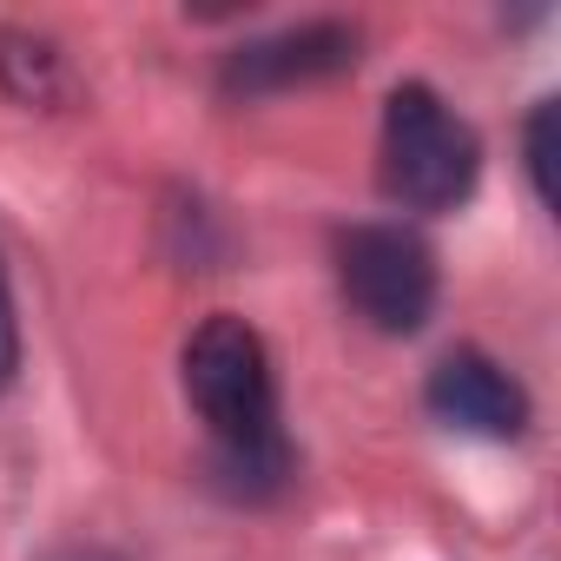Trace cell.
<instances>
[{"label":"cell","instance_id":"6da1fadb","mask_svg":"<svg viewBox=\"0 0 561 561\" xmlns=\"http://www.w3.org/2000/svg\"><path fill=\"white\" fill-rule=\"evenodd\" d=\"M185 397L205 416L225 476H238L244 489L285 482L291 449H285V430H277V383H271V357L244 318H205L192 331Z\"/></svg>","mask_w":561,"mask_h":561},{"label":"cell","instance_id":"7a4b0ae2","mask_svg":"<svg viewBox=\"0 0 561 561\" xmlns=\"http://www.w3.org/2000/svg\"><path fill=\"white\" fill-rule=\"evenodd\" d=\"M476 185V133L430 93L397 87L383 106V192L410 211H449Z\"/></svg>","mask_w":561,"mask_h":561},{"label":"cell","instance_id":"3957f363","mask_svg":"<svg viewBox=\"0 0 561 561\" xmlns=\"http://www.w3.org/2000/svg\"><path fill=\"white\" fill-rule=\"evenodd\" d=\"M337 285L370 331L410 337L436 305V257L403 225H351L337 238Z\"/></svg>","mask_w":561,"mask_h":561},{"label":"cell","instance_id":"277c9868","mask_svg":"<svg viewBox=\"0 0 561 561\" xmlns=\"http://www.w3.org/2000/svg\"><path fill=\"white\" fill-rule=\"evenodd\" d=\"M430 410H436L443 423L469 430V436H515V430L528 423L522 383H515L502 364H489L482 351H456V357L436 364V377H430Z\"/></svg>","mask_w":561,"mask_h":561},{"label":"cell","instance_id":"5b68a950","mask_svg":"<svg viewBox=\"0 0 561 561\" xmlns=\"http://www.w3.org/2000/svg\"><path fill=\"white\" fill-rule=\"evenodd\" d=\"M351 34L344 27H305V34H285V41H264L251 54H238L231 80L238 87H285V80H311V73H337L351 60Z\"/></svg>","mask_w":561,"mask_h":561},{"label":"cell","instance_id":"8992f818","mask_svg":"<svg viewBox=\"0 0 561 561\" xmlns=\"http://www.w3.org/2000/svg\"><path fill=\"white\" fill-rule=\"evenodd\" d=\"M548 126H554V113L541 106L535 113V133H528V172H535V192L548 198Z\"/></svg>","mask_w":561,"mask_h":561}]
</instances>
